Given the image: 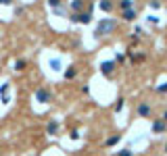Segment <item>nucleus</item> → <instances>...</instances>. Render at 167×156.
I'll use <instances>...</instances> for the list:
<instances>
[{
    "label": "nucleus",
    "instance_id": "obj_1",
    "mask_svg": "<svg viewBox=\"0 0 167 156\" xmlns=\"http://www.w3.org/2000/svg\"><path fill=\"white\" fill-rule=\"evenodd\" d=\"M115 27H117V23H115L113 19H100V21H98V25H96V31H94V35H96V38H103V35L111 34Z\"/></svg>",
    "mask_w": 167,
    "mask_h": 156
},
{
    "label": "nucleus",
    "instance_id": "obj_2",
    "mask_svg": "<svg viewBox=\"0 0 167 156\" xmlns=\"http://www.w3.org/2000/svg\"><path fill=\"white\" fill-rule=\"evenodd\" d=\"M71 21L73 23H84V25H88L92 21V15L86 11V13H71Z\"/></svg>",
    "mask_w": 167,
    "mask_h": 156
},
{
    "label": "nucleus",
    "instance_id": "obj_3",
    "mask_svg": "<svg viewBox=\"0 0 167 156\" xmlns=\"http://www.w3.org/2000/svg\"><path fill=\"white\" fill-rule=\"evenodd\" d=\"M36 98H38L40 102H44V104H46V102H50V92H48V89H38Z\"/></svg>",
    "mask_w": 167,
    "mask_h": 156
},
{
    "label": "nucleus",
    "instance_id": "obj_4",
    "mask_svg": "<svg viewBox=\"0 0 167 156\" xmlns=\"http://www.w3.org/2000/svg\"><path fill=\"white\" fill-rule=\"evenodd\" d=\"M113 69H115V62H113V61H104L103 65H100V71H103L104 75L113 73Z\"/></svg>",
    "mask_w": 167,
    "mask_h": 156
},
{
    "label": "nucleus",
    "instance_id": "obj_5",
    "mask_svg": "<svg viewBox=\"0 0 167 156\" xmlns=\"http://www.w3.org/2000/svg\"><path fill=\"white\" fill-rule=\"evenodd\" d=\"M121 17H123L125 21H134V19H136V11H134V8H127V11H121Z\"/></svg>",
    "mask_w": 167,
    "mask_h": 156
},
{
    "label": "nucleus",
    "instance_id": "obj_6",
    "mask_svg": "<svg viewBox=\"0 0 167 156\" xmlns=\"http://www.w3.org/2000/svg\"><path fill=\"white\" fill-rule=\"evenodd\" d=\"M113 7H115V4H113V0H100V8H103L104 13H111Z\"/></svg>",
    "mask_w": 167,
    "mask_h": 156
},
{
    "label": "nucleus",
    "instance_id": "obj_7",
    "mask_svg": "<svg viewBox=\"0 0 167 156\" xmlns=\"http://www.w3.org/2000/svg\"><path fill=\"white\" fill-rule=\"evenodd\" d=\"M153 131L155 133H163V131H165V121H155L153 123Z\"/></svg>",
    "mask_w": 167,
    "mask_h": 156
},
{
    "label": "nucleus",
    "instance_id": "obj_8",
    "mask_svg": "<svg viewBox=\"0 0 167 156\" xmlns=\"http://www.w3.org/2000/svg\"><path fill=\"white\" fill-rule=\"evenodd\" d=\"M82 8H84V0H73L71 2V11L73 13H82Z\"/></svg>",
    "mask_w": 167,
    "mask_h": 156
},
{
    "label": "nucleus",
    "instance_id": "obj_9",
    "mask_svg": "<svg viewBox=\"0 0 167 156\" xmlns=\"http://www.w3.org/2000/svg\"><path fill=\"white\" fill-rule=\"evenodd\" d=\"M138 115L140 117H148L150 115V106H148V104H140L138 106Z\"/></svg>",
    "mask_w": 167,
    "mask_h": 156
},
{
    "label": "nucleus",
    "instance_id": "obj_10",
    "mask_svg": "<svg viewBox=\"0 0 167 156\" xmlns=\"http://www.w3.org/2000/svg\"><path fill=\"white\" fill-rule=\"evenodd\" d=\"M119 8H121V11L134 8V0H121V2H119Z\"/></svg>",
    "mask_w": 167,
    "mask_h": 156
},
{
    "label": "nucleus",
    "instance_id": "obj_11",
    "mask_svg": "<svg viewBox=\"0 0 167 156\" xmlns=\"http://www.w3.org/2000/svg\"><path fill=\"white\" fill-rule=\"evenodd\" d=\"M56 127H59V123H56V121H50L48 123V133H50V135H56Z\"/></svg>",
    "mask_w": 167,
    "mask_h": 156
},
{
    "label": "nucleus",
    "instance_id": "obj_12",
    "mask_svg": "<svg viewBox=\"0 0 167 156\" xmlns=\"http://www.w3.org/2000/svg\"><path fill=\"white\" fill-rule=\"evenodd\" d=\"M50 65H52V69H55V71H61V61H59V58H52V61H50Z\"/></svg>",
    "mask_w": 167,
    "mask_h": 156
},
{
    "label": "nucleus",
    "instance_id": "obj_13",
    "mask_svg": "<svg viewBox=\"0 0 167 156\" xmlns=\"http://www.w3.org/2000/svg\"><path fill=\"white\" fill-rule=\"evenodd\" d=\"M117 142H119V135H113L111 140H107V146H115Z\"/></svg>",
    "mask_w": 167,
    "mask_h": 156
},
{
    "label": "nucleus",
    "instance_id": "obj_14",
    "mask_svg": "<svg viewBox=\"0 0 167 156\" xmlns=\"http://www.w3.org/2000/svg\"><path fill=\"white\" fill-rule=\"evenodd\" d=\"M65 77H67V79H71V77H75V67H71L69 71L65 73Z\"/></svg>",
    "mask_w": 167,
    "mask_h": 156
},
{
    "label": "nucleus",
    "instance_id": "obj_15",
    "mask_svg": "<svg viewBox=\"0 0 167 156\" xmlns=\"http://www.w3.org/2000/svg\"><path fill=\"white\" fill-rule=\"evenodd\" d=\"M48 4L52 8H56V7H61V0H48Z\"/></svg>",
    "mask_w": 167,
    "mask_h": 156
},
{
    "label": "nucleus",
    "instance_id": "obj_16",
    "mask_svg": "<svg viewBox=\"0 0 167 156\" xmlns=\"http://www.w3.org/2000/svg\"><path fill=\"white\" fill-rule=\"evenodd\" d=\"M121 106H123V98H119L117 104H115V110H121Z\"/></svg>",
    "mask_w": 167,
    "mask_h": 156
},
{
    "label": "nucleus",
    "instance_id": "obj_17",
    "mask_svg": "<svg viewBox=\"0 0 167 156\" xmlns=\"http://www.w3.org/2000/svg\"><path fill=\"white\" fill-rule=\"evenodd\" d=\"M157 92H159V94H167V83H165V85H159Z\"/></svg>",
    "mask_w": 167,
    "mask_h": 156
},
{
    "label": "nucleus",
    "instance_id": "obj_18",
    "mask_svg": "<svg viewBox=\"0 0 167 156\" xmlns=\"http://www.w3.org/2000/svg\"><path fill=\"white\" fill-rule=\"evenodd\" d=\"M150 7H153V8H159L161 2H159V0H153V2H150Z\"/></svg>",
    "mask_w": 167,
    "mask_h": 156
},
{
    "label": "nucleus",
    "instance_id": "obj_19",
    "mask_svg": "<svg viewBox=\"0 0 167 156\" xmlns=\"http://www.w3.org/2000/svg\"><path fill=\"white\" fill-rule=\"evenodd\" d=\"M119 156H132V152H130V148L123 150V152H119Z\"/></svg>",
    "mask_w": 167,
    "mask_h": 156
},
{
    "label": "nucleus",
    "instance_id": "obj_20",
    "mask_svg": "<svg viewBox=\"0 0 167 156\" xmlns=\"http://www.w3.org/2000/svg\"><path fill=\"white\" fill-rule=\"evenodd\" d=\"M13 0H0V4H11Z\"/></svg>",
    "mask_w": 167,
    "mask_h": 156
},
{
    "label": "nucleus",
    "instance_id": "obj_21",
    "mask_svg": "<svg viewBox=\"0 0 167 156\" xmlns=\"http://www.w3.org/2000/svg\"><path fill=\"white\" fill-rule=\"evenodd\" d=\"M163 121H165V123H167V112H165V117H163Z\"/></svg>",
    "mask_w": 167,
    "mask_h": 156
},
{
    "label": "nucleus",
    "instance_id": "obj_22",
    "mask_svg": "<svg viewBox=\"0 0 167 156\" xmlns=\"http://www.w3.org/2000/svg\"><path fill=\"white\" fill-rule=\"evenodd\" d=\"M165 152H167V144H165Z\"/></svg>",
    "mask_w": 167,
    "mask_h": 156
}]
</instances>
